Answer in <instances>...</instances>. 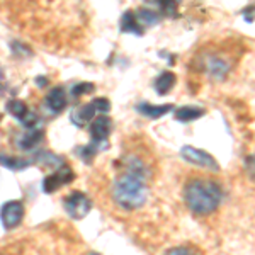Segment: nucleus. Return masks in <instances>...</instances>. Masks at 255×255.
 Wrapping results in <instances>:
<instances>
[{
    "instance_id": "obj_22",
    "label": "nucleus",
    "mask_w": 255,
    "mask_h": 255,
    "mask_svg": "<svg viewBox=\"0 0 255 255\" xmlns=\"http://www.w3.org/2000/svg\"><path fill=\"white\" fill-rule=\"evenodd\" d=\"M245 165H247V172H249V174L255 179V155L254 157H247Z\"/></svg>"
},
{
    "instance_id": "obj_16",
    "label": "nucleus",
    "mask_w": 255,
    "mask_h": 255,
    "mask_svg": "<svg viewBox=\"0 0 255 255\" xmlns=\"http://www.w3.org/2000/svg\"><path fill=\"white\" fill-rule=\"evenodd\" d=\"M174 84H175L174 73L165 72V73H162L157 80H155V89H157V92L160 94V96H165L168 90L174 87Z\"/></svg>"
},
{
    "instance_id": "obj_21",
    "label": "nucleus",
    "mask_w": 255,
    "mask_h": 255,
    "mask_svg": "<svg viewBox=\"0 0 255 255\" xmlns=\"http://www.w3.org/2000/svg\"><path fill=\"white\" fill-rule=\"evenodd\" d=\"M94 104H96L97 111H101V113H106V111H109V101L104 97H97L94 99Z\"/></svg>"
},
{
    "instance_id": "obj_14",
    "label": "nucleus",
    "mask_w": 255,
    "mask_h": 255,
    "mask_svg": "<svg viewBox=\"0 0 255 255\" xmlns=\"http://www.w3.org/2000/svg\"><path fill=\"white\" fill-rule=\"evenodd\" d=\"M31 160L27 158H17V157H5V155H0V165H3L5 168H10L14 172L24 170V168L31 167Z\"/></svg>"
},
{
    "instance_id": "obj_3",
    "label": "nucleus",
    "mask_w": 255,
    "mask_h": 255,
    "mask_svg": "<svg viewBox=\"0 0 255 255\" xmlns=\"http://www.w3.org/2000/svg\"><path fill=\"white\" fill-rule=\"evenodd\" d=\"M63 206L70 218H73V220H82V218L87 216L89 211L92 209V201H90L84 192L75 191L65 197Z\"/></svg>"
},
{
    "instance_id": "obj_11",
    "label": "nucleus",
    "mask_w": 255,
    "mask_h": 255,
    "mask_svg": "<svg viewBox=\"0 0 255 255\" xmlns=\"http://www.w3.org/2000/svg\"><path fill=\"white\" fill-rule=\"evenodd\" d=\"M96 113H97V108L92 101V102H89V104H84V106H80V108H77L75 111H73L72 123L77 126H84L85 123L92 121V118L96 116Z\"/></svg>"
},
{
    "instance_id": "obj_15",
    "label": "nucleus",
    "mask_w": 255,
    "mask_h": 255,
    "mask_svg": "<svg viewBox=\"0 0 255 255\" xmlns=\"http://www.w3.org/2000/svg\"><path fill=\"white\" fill-rule=\"evenodd\" d=\"M121 29L125 32H134V34H141L143 27L139 26V22L136 20L134 12H126L121 19Z\"/></svg>"
},
{
    "instance_id": "obj_17",
    "label": "nucleus",
    "mask_w": 255,
    "mask_h": 255,
    "mask_svg": "<svg viewBox=\"0 0 255 255\" xmlns=\"http://www.w3.org/2000/svg\"><path fill=\"white\" fill-rule=\"evenodd\" d=\"M38 162L41 163V165L49 167L51 170H55V168L65 165L63 160H61L60 157H56L55 153H49V151H41V153L38 155Z\"/></svg>"
},
{
    "instance_id": "obj_4",
    "label": "nucleus",
    "mask_w": 255,
    "mask_h": 255,
    "mask_svg": "<svg viewBox=\"0 0 255 255\" xmlns=\"http://www.w3.org/2000/svg\"><path fill=\"white\" fill-rule=\"evenodd\" d=\"M5 109L7 113L12 114L17 121L22 125L24 128H36L39 123V116L36 113L27 108L26 102L24 101H19V99H12L5 104Z\"/></svg>"
},
{
    "instance_id": "obj_18",
    "label": "nucleus",
    "mask_w": 255,
    "mask_h": 255,
    "mask_svg": "<svg viewBox=\"0 0 255 255\" xmlns=\"http://www.w3.org/2000/svg\"><path fill=\"white\" fill-rule=\"evenodd\" d=\"M134 15H136V20L139 22V26H153V24L158 22V14L150 9H141L138 12H134Z\"/></svg>"
},
{
    "instance_id": "obj_19",
    "label": "nucleus",
    "mask_w": 255,
    "mask_h": 255,
    "mask_svg": "<svg viewBox=\"0 0 255 255\" xmlns=\"http://www.w3.org/2000/svg\"><path fill=\"white\" fill-rule=\"evenodd\" d=\"M204 114L203 109H197V108H180L175 111V118L179 121H194V119L201 118Z\"/></svg>"
},
{
    "instance_id": "obj_8",
    "label": "nucleus",
    "mask_w": 255,
    "mask_h": 255,
    "mask_svg": "<svg viewBox=\"0 0 255 255\" xmlns=\"http://www.w3.org/2000/svg\"><path fill=\"white\" fill-rule=\"evenodd\" d=\"M111 119L108 116H104V114H101V116H97L96 119H92L90 121V136H92V141L94 143H101V145H104V143H108L106 139H108L109 133H111Z\"/></svg>"
},
{
    "instance_id": "obj_7",
    "label": "nucleus",
    "mask_w": 255,
    "mask_h": 255,
    "mask_svg": "<svg viewBox=\"0 0 255 255\" xmlns=\"http://www.w3.org/2000/svg\"><path fill=\"white\" fill-rule=\"evenodd\" d=\"M182 157L187 160V162L194 163L196 167H201V168H208V170H218V163L216 160L211 157L209 153L203 150H197L194 146H184L180 150Z\"/></svg>"
},
{
    "instance_id": "obj_20",
    "label": "nucleus",
    "mask_w": 255,
    "mask_h": 255,
    "mask_svg": "<svg viewBox=\"0 0 255 255\" xmlns=\"http://www.w3.org/2000/svg\"><path fill=\"white\" fill-rule=\"evenodd\" d=\"M90 90H94V85L84 82V84L75 85V87L72 89V94H73V96H84V94H89Z\"/></svg>"
},
{
    "instance_id": "obj_5",
    "label": "nucleus",
    "mask_w": 255,
    "mask_h": 255,
    "mask_svg": "<svg viewBox=\"0 0 255 255\" xmlns=\"http://www.w3.org/2000/svg\"><path fill=\"white\" fill-rule=\"evenodd\" d=\"M72 180H73L72 168H70L68 165H61L58 168H55V170H53V174H49V175L44 177L43 191L46 192V194H51V192L58 191L61 186L72 182Z\"/></svg>"
},
{
    "instance_id": "obj_10",
    "label": "nucleus",
    "mask_w": 255,
    "mask_h": 255,
    "mask_svg": "<svg viewBox=\"0 0 255 255\" xmlns=\"http://www.w3.org/2000/svg\"><path fill=\"white\" fill-rule=\"evenodd\" d=\"M44 104L51 113H61L67 108V94H65L63 87H55L51 89L44 97Z\"/></svg>"
},
{
    "instance_id": "obj_13",
    "label": "nucleus",
    "mask_w": 255,
    "mask_h": 255,
    "mask_svg": "<svg viewBox=\"0 0 255 255\" xmlns=\"http://www.w3.org/2000/svg\"><path fill=\"white\" fill-rule=\"evenodd\" d=\"M170 106H153V104H148V102H143V104L138 106V111L143 114V116L150 118V119H158L170 111Z\"/></svg>"
},
{
    "instance_id": "obj_1",
    "label": "nucleus",
    "mask_w": 255,
    "mask_h": 255,
    "mask_svg": "<svg viewBox=\"0 0 255 255\" xmlns=\"http://www.w3.org/2000/svg\"><path fill=\"white\" fill-rule=\"evenodd\" d=\"M148 196V170L141 158L126 157L123 172L113 184V197L123 209L133 211L145 204Z\"/></svg>"
},
{
    "instance_id": "obj_2",
    "label": "nucleus",
    "mask_w": 255,
    "mask_h": 255,
    "mask_svg": "<svg viewBox=\"0 0 255 255\" xmlns=\"http://www.w3.org/2000/svg\"><path fill=\"white\" fill-rule=\"evenodd\" d=\"M184 199L187 208L194 215L206 216L215 213V209L220 206L223 199V191L220 184L208 179H194L187 184L184 189Z\"/></svg>"
},
{
    "instance_id": "obj_12",
    "label": "nucleus",
    "mask_w": 255,
    "mask_h": 255,
    "mask_svg": "<svg viewBox=\"0 0 255 255\" xmlns=\"http://www.w3.org/2000/svg\"><path fill=\"white\" fill-rule=\"evenodd\" d=\"M228 63L223 58H218V56H209L206 60V70L211 77H216V79H223V77L228 73Z\"/></svg>"
},
{
    "instance_id": "obj_6",
    "label": "nucleus",
    "mask_w": 255,
    "mask_h": 255,
    "mask_svg": "<svg viewBox=\"0 0 255 255\" xmlns=\"http://www.w3.org/2000/svg\"><path fill=\"white\" fill-rule=\"evenodd\" d=\"M24 218V204L19 201H9L0 208V221H2L3 228L12 230L17 225H20Z\"/></svg>"
},
{
    "instance_id": "obj_9",
    "label": "nucleus",
    "mask_w": 255,
    "mask_h": 255,
    "mask_svg": "<svg viewBox=\"0 0 255 255\" xmlns=\"http://www.w3.org/2000/svg\"><path fill=\"white\" fill-rule=\"evenodd\" d=\"M41 139H43V131L36 126V128H26V131H22V133L15 138V143H17V146L20 150L31 151L38 146V143Z\"/></svg>"
},
{
    "instance_id": "obj_23",
    "label": "nucleus",
    "mask_w": 255,
    "mask_h": 255,
    "mask_svg": "<svg viewBox=\"0 0 255 255\" xmlns=\"http://www.w3.org/2000/svg\"><path fill=\"white\" fill-rule=\"evenodd\" d=\"M36 84H38L39 87H44V85H46V79H36Z\"/></svg>"
},
{
    "instance_id": "obj_24",
    "label": "nucleus",
    "mask_w": 255,
    "mask_h": 255,
    "mask_svg": "<svg viewBox=\"0 0 255 255\" xmlns=\"http://www.w3.org/2000/svg\"><path fill=\"white\" fill-rule=\"evenodd\" d=\"M2 82H3V77H2V70H0V89L3 87V85H2Z\"/></svg>"
}]
</instances>
